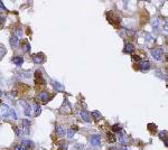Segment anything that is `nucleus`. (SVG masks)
Returning a JSON list of instances; mask_svg holds the SVG:
<instances>
[{
  "mask_svg": "<svg viewBox=\"0 0 168 150\" xmlns=\"http://www.w3.org/2000/svg\"><path fill=\"white\" fill-rule=\"evenodd\" d=\"M159 137H160V139L161 140H165V145L167 146V131H160V133H159Z\"/></svg>",
  "mask_w": 168,
  "mask_h": 150,
  "instance_id": "20",
  "label": "nucleus"
},
{
  "mask_svg": "<svg viewBox=\"0 0 168 150\" xmlns=\"http://www.w3.org/2000/svg\"><path fill=\"white\" fill-rule=\"evenodd\" d=\"M9 118H12L14 120H16L17 119V115H16V112L12 110V109H10V115H9Z\"/></svg>",
  "mask_w": 168,
  "mask_h": 150,
  "instance_id": "27",
  "label": "nucleus"
},
{
  "mask_svg": "<svg viewBox=\"0 0 168 150\" xmlns=\"http://www.w3.org/2000/svg\"><path fill=\"white\" fill-rule=\"evenodd\" d=\"M106 17H108V20H109V22H111L113 26H116L118 27L119 25H120V18L116 16V15H113L112 12H110V14H108L106 15Z\"/></svg>",
  "mask_w": 168,
  "mask_h": 150,
  "instance_id": "2",
  "label": "nucleus"
},
{
  "mask_svg": "<svg viewBox=\"0 0 168 150\" xmlns=\"http://www.w3.org/2000/svg\"><path fill=\"white\" fill-rule=\"evenodd\" d=\"M106 137H108V141H109L110 143H113V142H116L117 141L116 136H114L112 132H109V133L106 134Z\"/></svg>",
  "mask_w": 168,
  "mask_h": 150,
  "instance_id": "18",
  "label": "nucleus"
},
{
  "mask_svg": "<svg viewBox=\"0 0 168 150\" xmlns=\"http://www.w3.org/2000/svg\"><path fill=\"white\" fill-rule=\"evenodd\" d=\"M91 114H92V118L94 119V121H99L100 119H101V117H102L101 113H100L99 111H92Z\"/></svg>",
  "mask_w": 168,
  "mask_h": 150,
  "instance_id": "19",
  "label": "nucleus"
},
{
  "mask_svg": "<svg viewBox=\"0 0 168 150\" xmlns=\"http://www.w3.org/2000/svg\"><path fill=\"white\" fill-rule=\"evenodd\" d=\"M15 150H22V148H21V146H16V147H15Z\"/></svg>",
  "mask_w": 168,
  "mask_h": 150,
  "instance_id": "35",
  "label": "nucleus"
},
{
  "mask_svg": "<svg viewBox=\"0 0 168 150\" xmlns=\"http://www.w3.org/2000/svg\"><path fill=\"white\" fill-rule=\"evenodd\" d=\"M110 150H118V149H117V148H113V147H112V148H110Z\"/></svg>",
  "mask_w": 168,
  "mask_h": 150,
  "instance_id": "36",
  "label": "nucleus"
},
{
  "mask_svg": "<svg viewBox=\"0 0 168 150\" xmlns=\"http://www.w3.org/2000/svg\"><path fill=\"white\" fill-rule=\"evenodd\" d=\"M0 10H7L6 9V7L3 6V3H2L1 1H0Z\"/></svg>",
  "mask_w": 168,
  "mask_h": 150,
  "instance_id": "33",
  "label": "nucleus"
},
{
  "mask_svg": "<svg viewBox=\"0 0 168 150\" xmlns=\"http://www.w3.org/2000/svg\"><path fill=\"white\" fill-rule=\"evenodd\" d=\"M20 104L24 107V110H25V114L27 115V117H29L30 115V113H32V108H30V104H29V102H27V101L25 100H21L20 101Z\"/></svg>",
  "mask_w": 168,
  "mask_h": 150,
  "instance_id": "5",
  "label": "nucleus"
},
{
  "mask_svg": "<svg viewBox=\"0 0 168 150\" xmlns=\"http://www.w3.org/2000/svg\"><path fill=\"white\" fill-rule=\"evenodd\" d=\"M133 50H135V46L132 44H126V46H125V53L131 54Z\"/></svg>",
  "mask_w": 168,
  "mask_h": 150,
  "instance_id": "15",
  "label": "nucleus"
},
{
  "mask_svg": "<svg viewBox=\"0 0 168 150\" xmlns=\"http://www.w3.org/2000/svg\"><path fill=\"white\" fill-rule=\"evenodd\" d=\"M65 129H64L63 127H61V126H56V133L60 136V137H64L65 136Z\"/></svg>",
  "mask_w": 168,
  "mask_h": 150,
  "instance_id": "14",
  "label": "nucleus"
},
{
  "mask_svg": "<svg viewBox=\"0 0 168 150\" xmlns=\"http://www.w3.org/2000/svg\"><path fill=\"white\" fill-rule=\"evenodd\" d=\"M14 131H15V133H16L17 137L20 136V131H19V128H18V127H14Z\"/></svg>",
  "mask_w": 168,
  "mask_h": 150,
  "instance_id": "28",
  "label": "nucleus"
},
{
  "mask_svg": "<svg viewBox=\"0 0 168 150\" xmlns=\"http://www.w3.org/2000/svg\"><path fill=\"white\" fill-rule=\"evenodd\" d=\"M0 114L3 118H9V115H10V108L8 105H6V104L0 105Z\"/></svg>",
  "mask_w": 168,
  "mask_h": 150,
  "instance_id": "4",
  "label": "nucleus"
},
{
  "mask_svg": "<svg viewBox=\"0 0 168 150\" xmlns=\"http://www.w3.org/2000/svg\"><path fill=\"white\" fill-rule=\"evenodd\" d=\"M5 21H6V17L0 15V28H2L5 26Z\"/></svg>",
  "mask_w": 168,
  "mask_h": 150,
  "instance_id": "25",
  "label": "nucleus"
},
{
  "mask_svg": "<svg viewBox=\"0 0 168 150\" xmlns=\"http://www.w3.org/2000/svg\"><path fill=\"white\" fill-rule=\"evenodd\" d=\"M33 60H34V63H36V64H42L43 62L45 60V56H44L43 53L34 54V55H33Z\"/></svg>",
  "mask_w": 168,
  "mask_h": 150,
  "instance_id": "6",
  "label": "nucleus"
},
{
  "mask_svg": "<svg viewBox=\"0 0 168 150\" xmlns=\"http://www.w3.org/2000/svg\"><path fill=\"white\" fill-rule=\"evenodd\" d=\"M21 47H22L24 52H29V50H30V44H29V41L24 40L22 44H21Z\"/></svg>",
  "mask_w": 168,
  "mask_h": 150,
  "instance_id": "17",
  "label": "nucleus"
},
{
  "mask_svg": "<svg viewBox=\"0 0 168 150\" xmlns=\"http://www.w3.org/2000/svg\"><path fill=\"white\" fill-rule=\"evenodd\" d=\"M0 95H1V90H0Z\"/></svg>",
  "mask_w": 168,
  "mask_h": 150,
  "instance_id": "37",
  "label": "nucleus"
},
{
  "mask_svg": "<svg viewBox=\"0 0 168 150\" xmlns=\"http://www.w3.org/2000/svg\"><path fill=\"white\" fill-rule=\"evenodd\" d=\"M16 95H17L16 92H9V93H7V96H8V98H15Z\"/></svg>",
  "mask_w": 168,
  "mask_h": 150,
  "instance_id": "30",
  "label": "nucleus"
},
{
  "mask_svg": "<svg viewBox=\"0 0 168 150\" xmlns=\"http://www.w3.org/2000/svg\"><path fill=\"white\" fill-rule=\"evenodd\" d=\"M52 84H53V86H54V89H55L56 91H62L64 89L63 85H61L58 82H55V81H53Z\"/></svg>",
  "mask_w": 168,
  "mask_h": 150,
  "instance_id": "21",
  "label": "nucleus"
},
{
  "mask_svg": "<svg viewBox=\"0 0 168 150\" xmlns=\"http://www.w3.org/2000/svg\"><path fill=\"white\" fill-rule=\"evenodd\" d=\"M35 77H36V82L37 83H41V84H45V81L43 80V77H42V72L41 71H36L35 72Z\"/></svg>",
  "mask_w": 168,
  "mask_h": 150,
  "instance_id": "10",
  "label": "nucleus"
},
{
  "mask_svg": "<svg viewBox=\"0 0 168 150\" xmlns=\"http://www.w3.org/2000/svg\"><path fill=\"white\" fill-rule=\"evenodd\" d=\"M10 45L11 47H14V48H16L17 46H18V44H19V39H18V37H16L15 35H12L10 37Z\"/></svg>",
  "mask_w": 168,
  "mask_h": 150,
  "instance_id": "11",
  "label": "nucleus"
},
{
  "mask_svg": "<svg viewBox=\"0 0 168 150\" xmlns=\"http://www.w3.org/2000/svg\"><path fill=\"white\" fill-rule=\"evenodd\" d=\"M148 128H149V131H150L151 133H156V132H157V126L154 124V123H149V124H148Z\"/></svg>",
  "mask_w": 168,
  "mask_h": 150,
  "instance_id": "23",
  "label": "nucleus"
},
{
  "mask_svg": "<svg viewBox=\"0 0 168 150\" xmlns=\"http://www.w3.org/2000/svg\"><path fill=\"white\" fill-rule=\"evenodd\" d=\"M80 115H81V118H82V119H83L85 122H87V123L91 121V120H90V115H89V113H87V112H86L85 110L80 111Z\"/></svg>",
  "mask_w": 168,
  "mask_h": 150,
  "instance_id": "12",
  "label": "nucleus"
},
{
  "mask_svg": "<svg viewBox=\"0 0 168 150\" xmlns=\"http://www.w3.org/2000/svg\"><path fill=\"white\" fill-rule=\"evenodd\" d=\"M2 54H5V50H3V47H0V56H1Z\"/></svg>",
  "mask_w": 168,
  "mask_h": 150,
  "instance_id": "34",
  "label": "nucleus"
},
{
  "mask_svg": "<svg viewBox=\"0 0 168 150\" xmlns=\"http://www.w3.org/2000/svg\"><path fill=\"white\" fill-rule=\"evenodd\" d=\"M123 150H128V149H126V148H125V149H123Z\"/></svg>",
  "mask_w": 168,
  "mask_h": 150,
  "instance_id": "38",
  "label": "nucleus"
},
{
  "mask_svg": "<svg viewBox=\"0 0 168 150\" xmlns=\"http://www.w3.org/2000/svg\"><path fill=\"white\" fill-rule=\"evenodd\" d=\"M11 62H12L14 64H16L17 66H20L21 64L24 63V58H22L21 56H15V57L11 60Z\"/></svg>",
  "mask_w": 168,
  "mask_h": 150,
  "instance_id": "13",
  "label": "nucleus"
},
{
  "mask_svg": "<svg viewBox=\"0 0 168 150\" xmlns=\"http://www.w3.org/2000/svg\"><path fill=\"white\" fill-rule=\"evenodd\" d=\"M119 142H121V143H125L126 142V139H125L123 134H119Z\"/></svg>",
  "mask_w": 168,
  "mask_h": 150,
  "instance_id": "29",
  "label": "nucleus"
},
{
  "mask_svg": "<svg viewBox=\"0 0 168 150\" xmlns=\"http://www.w3.org/2000/svg\"><path fill=\"white\" fill-rule=\"evenodd\" d=\"M30 146H32V142L29 140H22L21 142V148L25 150H28L30 148Z\"/></svg>",
  "mask_w": 168,
  "mask_h": 150,
  "instance_id": "16",
  "label": "nucleus"
},
{
  "mask_svg": "<svg viewBox=\"0 0 168 150\" xmlns=\"http://www.w3.org/2000/svg\"><path fill=\"white\" fill-rule=\"evenodd\" d=\"M132 60H137V62H140L141 57H140V56H138V55H132Z\"/></svg>",
  "mask_w": 168,
  "mask_h": 150,
  "instance_id": "31",
  "label": "nucleus"
},
{
  "mask_svg": "<svg viewBox=\"0 0 168 150\" xmlns=\"http://www.w3.org/2000/svg\"><path fill=\"white\" fill-rule=\"evenodd\" d=\"M38 99L41 101H43L44 103H46V102H48L49 99H51V95H49V93L48 92H42L39 95H38Z\"/></svg>",
  "mask_w": 168,
  "mask_h": 150,
  "instance_id": "8",
  "label": "nucleus"
},
{
  "mask_svg": "<svg viewBox=\"0 0 168 150\" xmlns=\"http://www.w3.org/2000/svg\"><path fill=\"white\" fill-rule=\"evenodd\" d=\"M112 130L114 131V132H122V129H121V127L119 124H114L112 127Z\"/></svg>",
  "mask_w": 168,
  "mask_h": 150,
  "instance_id": "24",
  "label": "nucleus"
},
{
  "mask_svg": "<svg viewBox=\"0 0 168 150\" xmlns=\"http://www.w3.org/2000/svg\"><path fill=\"white\" fill-rule=\"evenodd\" d=\"M139 69L142 71V72H146L150 69V63L148 60H141L139 63Z\"/></svg>",
  "mask_w": 168,
  "mask_h": 150,
  "instance_id": "7",
  "label": "nucleus"
},
{
  "mask_svg": "<svg viewBox=\"0 0 168 150\" xmlns=\"http://www.w3.org/2000/svg\"><path fill=\"white\" fill-rule=\"evenodd\" d=\"M90 143H91V146L93 147V148H99L100 147V145H101V137L99 136V134H93V136H91L90 137Z\"/></svg>",
  "mask_w": 168,
  "mask_h": 150,
  "instance_id": "1",
  "label": "nucleus"
},
{
  "mask_svg": "<svg viewBox=\"0 0 168 150\" xmlns=\"http://www.w3.org/2000/svg\"><path fill=\"white\" fill-rule=\"evenodd\" d=\"M22 126H24V133L25 134H29V127H30V122L29 120H22Z\"/></svg>",
  "mask_w": 168,
  "mask_h": 150,
  "instance_id": "9",
  "label": "nucleus"
},
{
  "mask_svg": "<svg viewBox=\"0 0 168 150\" xmlns=\"http://www.w3.org/2000/svg\"><path fill=\"white\" fill-rule=\"evenodd\" d=\"M34 108H35V117H38L39 114H41V111H42V109H41V107L37 104V103H34Z\"/></svg>",
  "mask_w": 168,
  "mask_h": 150,
  "instance_id": "22",
  "label": "nucleus"
},
{
  "mask_svg": "<svg viewBox=\"0 0 168 150\" xmlns=\"http://www.w3.org/2000/svg\"><path fill=\"white\" fill-rule=\"evenodd\" d=\"M150 53H151V55L154 56V58L157 60H161L164 58V52L163 50H160V48H155V50H150Z\"/></svg>",
  "mask_w": 168,
  "mask_h": 150,
  "instance_id": "3",
  "label": "nucleus"
},
{
  "mask_svg": "<svg viewBox=\"0 0 168 150\" xmlns=\"http://www.w3.org/2000/svg\"><path fill=\"white\" fill-rule=\"evenodd\" d=\"M152 26H154L155 28H157V27H158V19L154 20V22H152Z\"/></svg>",
  "mask_w": 168,
  "mask_h": 150,
  "instance_id": "32",
  "label": "nucleus"
},
{
  "mask_svg": "<svg viewBox=\"0 0 168 150\" xmlns=\"http://www.w3.org/2000/svg\"><path fill=\"white\" fill-rule=\"evenodd\" d=\"M73 136H74V130L73 129H68L67 130V138H73Z\"/></svg>",
  "mask_w": 168,
  "mask_h": 150,
  "instance_id": "26",
  "label": "nucleus"
}]
</instances>
